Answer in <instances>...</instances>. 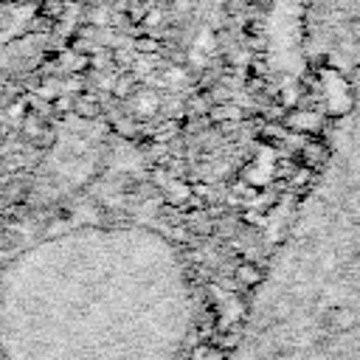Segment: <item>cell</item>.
<instances>
[{"instance_id":"obj_1","label":"cell","mask_w":360,"mask_h":360,"mask_svg":"<svg viewBox=\"0 0 360 360\" xmlns=\"http://www.w3.org/2000/svg\"><path fill=\"white\" fill-rule=\"evenodd\" d=\"M200 301L183 250L143 222H79L0 264V360H186Z\"/></svg>"},{"instance_id":"obj_2","label":"cell","mask_w":360,"mask_h":360,"mask_svg":"<svg viewBox=\"0 0 360 360\" xmlns=\"http://www.w3.org/2000/svg\"><path fill=\"white\" fill-rule=\"evenodd\" d=\"M228 360H360V68L326 160L259 278Z\"/></svg>"}]
</instances>
